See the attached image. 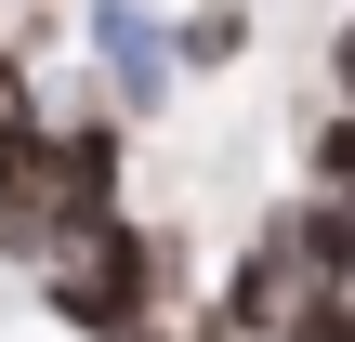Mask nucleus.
<instances>
[{"label":"nucleus","mask_w":355,"mask_h":342,"mask_svg":"<svg viewBox=\"0 0 355 342\" xmlns=\"http://www.w3.org/2000/svg\"><path fill=\"white\" fill-rule=\"evenodd\" d=\"M171 40H184V79H237L250 40H263V13L250 0H171Z\"/></svg>","instance_id":"6"},{"label":"nucleus","mask_w":355,"mask_h":342,"mask_svg":"<svg viewBox=\"0 0 355 342\" xmlns=\"http://www.w3.org/2000/svg\"><path fill=\"white\" fill-rule=\"evenodd\" d=\"M105 342H184V316H132V330H105Z\"/></svg>","instance_id":"9"},{"label":"nucleus","mask_w":355,"mask_h":342,"mask_svg":"<svg viewBox=\"0 0 355 342\" xmlns=\"http://www.w3.org/2000/svg\"><path fill=\"white\" fill-rule=\"evenodd\" d=\"M290 303H303V277H290V250H277V224H250V250L224 264V290H211V316L237 342H277L290 330Z\"/></svg>","instance_id":"5"},{"label":"nucleus","mask_w":355,"mask_h":342,"mask_svg":"<svg viewBox=\"0 0 355 342\" xmlns=\"http://www.w3.org/2000/svg\"><path fill=\"white\" fill-rule=\"evenodd\" d=\"M184 277H198L184 224H158V211H105V224L53 237V250L26 264V316H40L53 342H105V330H132V316H171Z\"/></svg>","instance_id":"1"},{"label":"nucleus","mask_w":355,"mask_h":342,"mask_svg":"<svg viewBox=\"0 0 355 342\" xmlns=\"http://www.w3.org/2000/svg\"><path fill=\"white\" fill-rule=\"evenodd\" d=\"M329 105H355V13L329 26Z\"/></svg>","instance_id":"8"},{"label":"nucleus","mask_w":355,"mask_h":342,"mask_svg":"<svg viewBox=\"0 0 355 342\" xmlns=\"http://www.w3.org/2000/svg\"><path fill=\"white\" fill-rule=\"evenodd\" d=\"M303 185H329L355 211V105H316V132H303Z\"/></svg>","instance_id":"7"},{"label":"nucleus","mask_w":355,"mask_h":342,"mask_svg":"<svg viewBox=\"0 0 355 342\" xmlns=\"http://www.w3.org/2000/svg\"><path fill=\"white\" fill-rule=\"evenodd\" d=\"M40 198H53V237H79V224H105V211H132V119L79 79V92H53V132H40Z\"/></svg>","instance_id":"2"},{"label":"nucleus","mask_w":355,"mask_h":342,"mask_svg":"<svg viewBox=\"0 0 355 342\" xmlns=\"http://www.w3.org/2000/svg\"><path fill=\"white\" fill-rule=\"evenodd\" d=\"M0 13H66V0H0Z\"/></svg>","instance_id":"10"},{"label":"nucleus","mask_w":355,"mask_h":342,"mask_svg":"<svg viewBox=\"0 0 355 342\" xmlns=\"http://www.w3.org/2000/svg\"><path fill=\"white\" fill-rule=\"evenodd\" d=\"M263 224H277V250H290V277H303V290H355V211L329 198V185H290Z\"/></svg>","instance_id":"4"},{"label":"nucleus","mask_w":355,"mask_h":342,"mask_svg":"<svg viewBox=\"0 0 355 342\" xmlns=\"http://www.w3.org/2000/svg\"><path fill=\"white\" fill-rule=\"evenodd\" d=\"M277 342H303V330H277Z\"/></svg>","instance_id":"11"},{"label":"nucleus","mask_w":355,"mask_h":342,"mask_svg":"<svg viewBox=\"0 0 355 342\" xmlns=\"http://www.w3.org/2000/svg\"><path fill=\"white\" fill-rule=\"evenodd\" d=\"M66 13H79V66H92V92H105L132 132L184 105V40H171V0H66Z\"/></svg>","instance_id":"3"}]
</instances>
